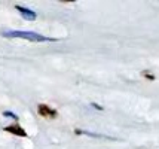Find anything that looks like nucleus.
<instances>
[{"label":"nucleus","instance_id":"obj_6","mask_svg":"<svg viewBox=\"0 0 159 149\" xmlns=\"http://www.w3.org/2000/svg\"><path fill=\"white\" fill-rule=\"evenodd\" d=\"M143 76H146V78H149V79H155V76L153 75H150V73H147V72H143Z\"/></svg>","mask_w":159,"mask_h":149},{"label":"nucleus","instance_id":"obj_2","mask_svg":"<svg viewBox=\"0 0 159 149\" xmlns=\"http://www.w3.org/2000/svg\"><path fill=\"white\" fill-rule=\"evenodd\" d=\"M37 112H39L40 116L48 118V119H52V118L57 116V110L52 109V107H49L48 105H39V106H37Z\"/></svg>","mask_w":159,"mask_h":149},{"label":"nucleus","instance_id":"obj_4","mask_svg":"<svg viewBox=\"0 0 159 149\" xmlns=\"http://www.w3.org/2000/svg\"><path fill=\"white\" fill-rule=\"evenodd\" d=\"M5 131L11 133V134L20 136V137H27V133L24 131V128L20 127L18 124H14V125H7V127H5Z\"/></svg>","mask_w":159,"mask_h":149},{"label":"nucleus","instance_id":"obj_1","mask_svg":"<svg viewBox=\"0 0 159 149\" xmlns=\"http://www.w3.org/2000/svg\"><path fill=\"white\" fill-rule=\"evenodd\" d=\"M5 37H20V39H27L31 42H48V40H54V39H49L46 36L37 35L34 31H22V30H9L3 33Z\"/></svg>","mask_w":159,"mask_h":149},{"label":"nucleus","instance_id":"obj_7","mask_svg":"<svg viewBox=\"0 0 159 149\" xmlns=\"http://www.w3.org/2000/svg\"><path fill=\"white\" fill-rule=\"evenodd\" d=\"M92 106H94V107H97V109H100V110H103V107H101V106H98V105H95V103H92Z\"/></svg>","mask_w":159,"mask_h":149},{"label":"nucleus","instance_id":"obj_5","mask_svg":"<svg viewBox=\"0 0 159 149\" xmlns=\"http://www.w3.org/2000/svg\"><path fill=\"white\" fill-rule=\"evenodd\" d=\"M3 115H5V116H9V118H14V119H18V116L15 114H12V112H3Z\"/></svg>","mask_w":159,"mask_h":149},{"label":"nucleus","instance_id":"obj_3","mask_svg":"<svg viewBox=\"0 0 159 149\" xmlns=\"http://www.w3.org/2000/svg\"><path fill=\"white\" fill-rule=\"evenodd\" d=\"M16 11L21 14V16L24 18V20H27V21H34L36 20V12H33L31 9H28V7H24V6H20V5H16Z\"/></svg>","mask_w":159,"mask_h":149}]
</instances>
